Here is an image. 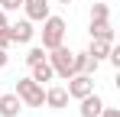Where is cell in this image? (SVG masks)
<instances>
[{
	"label": "cell",
	"mask_w": 120,
	"mask_h": 117,
	"mask_svg": "<svg viewBox=\"0 0 120 117\" xmlns=\"http://www.w3.org/2000/svg\"><path fill=\"white\" fill-rule=\"evenodd\" d=\"M7 26H10V23H7ZM7 26L0 29V49H10V46H13V39H10V33H7Z\"/></svg>",
	"instance_id": "cell-17"
},
{
	"label": "cell",
	"mask_w": 120,
	"mask_h": 117,
	"mask_svg": "<svg viewBox=\"0 0 120 117\" xmlns=\"http://www.w3.org/2000/svg\"><path fill=\"white\" fill-rule=\"evenodd\" d=\"M29 68H33V81H39V85H49V81H52V78H55V72H52V65H49V58H45V62H39V65H29Z\"/></svg>",
	"instance_id": "cell-12"
},
{
	"label": "cell",
	"mask_w": 120,
	"mask_h": 117,
	"mask_svg": "<svg viewBox=\"0 0 120 117\" xmlns=\"http://www.w3.org/2000/svg\"><path fill=\"white\" fill-rule=\"evenodd\" d=\"M20 7H23V0H0V10L3 13H16Z\"/></svg>",
	"instance_id": "cell-16"
},
{
	"label": "cell",
	"mask_w": 120,
	"mask_h": 117,
	"mask_svg": "<svg viewBox=\"0 0 120 117\" xmlns=\"http://www.w3.org/2000/svg\"><path fill=\"white\" fill-rule=\"evenodd\" d=\"M3 26H7V13L0 10V29H3Z\"/></svg>",
	"instance_id": "cell-21"
},
{
	"label": "cell",
	"mask_w": 120,
	"mask_h": 117,
	"mask_svg": "<svg viewBox=\"0 0 120 117\" xmlns=\"http://www.w3.org/2000/svg\"><path fill=\"white\" fill-rule=\"evenodd\" d=\"M98 117H120V111H117V107H107V104H104V111H101Z\"/></svg>",
	"instance_id": "cell-18"
},
{
	"label": "cell",
	"mask_w": 120,
	"mask_h": 117,
	"mask_svg": "<svg viewBox=\"0 0 120 117\" xmlns=\"http://www.w3.org/2000/svg\"><path fill=\"white\" fill-rule=\"evenodd\" d=\"M88 33H91V39H107V42H114V26H110V20H91Z\"/></svg>",
	"instance_id": "cell-10"
},
{
	"label": "cell",
	"mask_w": 120,
	"mask_h": 117,
	"mask_svg": "<svg viewBox=\"0 0 120 117\" xmlns=\"http://www.w3.org/2000/svg\"><path fill=\"white\" fill-rule=\"evenodd\" d=\"M65 33H68V29H65V20L49 13V16L42 20V49L49 52V49L62 46V42H65Z\"/></svg>",
	"instance_id": "cell-2"
},
{
	"label": "cell",
	"mask_w": 120,
	"mask_h": 117,
	"mask_svg": "<svg viewBox=\"0 0 120 117\" xmlns=\"http://www.w3.org/2000/svg\"><path fill=\"white\" fill-rule=\"evenodd\" d=\"M39 62H45V49L42 46H33L26 52V65H39Z\"/></svg>",
	"instance_id": "cell-14"
},
{
	"label": "cell",
	"mask_w": 120,
	"mask_h": 117,
	"mask_svg": "<svg viewBox=\"0 0 120 117\" xmlns=\"http://www.w3.org/2000/svg\"><path fill=\"white\" fill-rule=\"evenodd\" d=\"M68 104V91L62 88V85H52V88H45V107H52V111H62Z\"/></svg>",
	"instance_id": "cell-9"
},
{
	"label": "cell",
	"mask_w": 120,
	"mask_h": 117,
	"mask_svg": "<svg viewBox=\"0 0 120 117\" xmlns=\"http://www.w3.org/2000/svg\"><path fill=\"white\" fill-rule=\"evenodd\" d=\"M101 111H104V98L98 94V91H91V94H84L81 98V117H98Z\"/></svg>",
	"instance_id": "cell-8"
},
{
	"label": "cell",
	"mask_w": 120,
	"mask_h": 117,
	"mask_svg": "<svg viewBox=\"0 0 120 117\" xmlns=\"http://www.w3.org/2000/svg\"><path fill=\"white\" fill-rule=\"evenodd\" d=\"M20 10L26 13V20H29V23H42V20L52 13V3H49V0H23Z\"/></svg>",
	"instance_id": "cell-5"
},
{
	"label": "cell",
	"mask_w": 120,
	"mask_h": 117,
	"mask_svg": "<svg viewBox=\"0 0 120 117\" xmlns=\"http://www.w3.org/2000/svg\"><path fill=\"white\" fill-rule=\"evenodd\" d=\"M68 81V98H75V101H81L84 94H91L94 91V75H84V72H75L71 78H65Z\"/></svg>",
	"instance_id": "cell-4"
},
{
	"label": "cell",
	"mask_w": 120,
	"mask_h": 117,
	"mask_svg": "<svg viewBox=\"0 0 120 117\" xmlns=\"http://www.w3.org/2000/svg\"><path fill=\"white\" fill-rule=\"evenodd\" d=\"M107 58H110V65H120V49L110 46V55H107Z\"/></svg>",
	"instance_id": "cell-19"
},
{
	"label": "cell",
	"mask_w": 120,
	"mask_h": 117,
	"mask_svg": "<svg viewBox=\"0 0 120 117\" xmlns=\"http://www.w3.org/2000/svg\"><path fill=\"white\" fill-rule=\"evenodd\" d=\"M55 3H65V7H68V3H75V0H55Z\"/></svg>",
	"instance_id": "cell-22"
},
{
	"label": "cell",
	"mask_w": 120,
	"mask_h": 117,
	"mask_svg": "<svg viewBox=\"0 0 120 117\" xmlns=\"http://www.w3.org/2000/svg\"><path fill=\"white\" fill-rule=\"evenodd\" d=\"M7 33H10L13 42H20V46L33 42V36H36V29H33V23H29V20H16L13 26H7Z\"/></svg>",
	"instance_id": "cell-6"
},
{
	"label": "cell",
	"mask_w": 120,
	"mask_h": 117,
	"mask_svg": "<svg viewBox=\"0 0 120 117\" xmlns=\"http://www.w3.org/2000/svg\"><path fill=\"white\" fill-rule=\"evenodd\" d=\"M16 98L23 101V107H42L45 104V88L33 78H20L16 81Z\"/></svg>",
	"instance_id": "cell-3"
},
{
	"label": "cell",
	"mask_w": 120,
	"mask_h": 117,
	"mask_svg": "<svg viewBox=\"0 0 120 117\" xmlns=\"http://www.w3.org/2000/svg\"><path fill=\"white\" fill-rule=\"evenodd\" d=\"M45 58H49L52 72H55L59 78H71V75H75V52H71V49H65V42L55 46V49H49Z\"/></svg>",
	"instance_id": "cell-1"
},
{
	"label": "cell",
	"mask_w": 120,
	"mask_h": 117,
	"mask_svg": "<svg viewBox=\"0 0 120 117\" xmlns=\"http://www.w3.org/2000/svg\"><path fill=\"white\" fill-rule=\"evenodd\" d=\"M101 62H94V58L88 55V52H75V72H84V75H94L98 72Z\"/></svg>",
	"instance_id": "cell-13"
},
{
	"label": "cell",
	"mask_w": 120,
	"mask_h": 117,
	"mask_svg": "<svg viewBox=\"0 0 120 117\" xmlns=\"http://www.w3.org/2000/svg\"><path fill=\"white\" fill-rule=\"evenodd\" d=\"M91 20H110V7L107 3H94L91 7Z\"/></svg>",
	"instance_id": "cell-15"
},
{
	"label": "cell",
	"mask_w": 120,
	"mask_h": 117,
	"mask_svg": "<svg viewBox=\"0 0 120 117\" xmlns=\"http://www.w3.org/2000/svg\"><path fill=\"white\" fill-rule=\"evenodd\" d=\"M110 46H114V42H107V39H91V46H88V55L94 58V62H104V58L110 55Z\"/></svg>",
	"instance_id": "cell-11"
},
{
	"label": "cell",
	"mask_w": 120,
	"mask_h": 117,
	"mask_svg": "<svg viewBox=\"0 0 120 117\" xmlns=\"http://www.w3.org/2000/svg\"><path fill=\"white\" fill-rule=\"evenodd\" d=\"M7 62H10L7 58V49H0V68H7Z\"/></svg>",
	"instance_id": "cell-20"
},
{
	"label": "cell",
	"mask_w": 120,
	"mask_h": 117,
	"mask_svg": "<svg viewBox=\"0 0 120 117\" xmlns=\"http://www.w3.org/2000/svg\"><path fill=\"white\" fill-rule=\"evenodd\" d=\"M23 114V101L16 98V91L0 94V117H20Z\"/></svg>",
	"instance_id": "cell-7"
}]
</instances>
